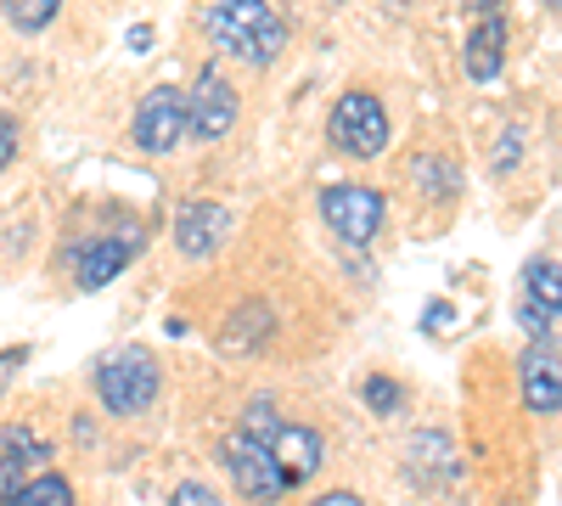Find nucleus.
Returning a JSON list of instances; mask_svg holds the SVG:
<instances>
[{"mask_svg":"<svg viewBox=\"0 0 562 506\" xmlns=\"http://www.w3.org/2000/svg\"><path fill=\"white\" fill-rule=\"evenodd\" d=\"M203 29L225 57H237L248 68H270L281 57V45H288V23L276 18L270 0H220V7L203 12Z\"/></svg>","mask_w":562,"mask_h":506,"instance_id":"nucleus-1","label":"nucleus"},{"mask_svg":"<svg viewBox=\"0 0 562 506\" xmlns=\"http://www.w3.org/2000/svg\"><path fill=\"white\" fill-rule=\"evenodd\" d=\"M158 389H164V372L147 349H119L97 366V394L113 417H140L158 400Z\"/></svg>","mask_w":562,"mask_h":506,"instance_id":"nucleus-2","label":"nucleus"},{"mask_svg":"<svg viewBox=\"0 0 562 506\" xmlns=\"http://www.w3.org/2000/svg\"><path fill=\"white\" fill-rule=\"evenodd\" d=\"M326 135H333V147L349 153V158H383V147H389V108L371 97V90H344L333 119H326Z\"/></svg>","mask_w":562,"mask_h":506,"instance_id":"nucleus-3","label":"nucleus"},{"mask_svg":"<svg viewBox=\"0 0 562 506\" xmlns=\"http://www.w3.org/2000/svg\"><path fill=\"white\" fill-rule=\"evenodd\" d=\"M321 220L333 225L349 248H366V243H378L383 220H389V203L371 187H326L321 192Z\"/></svg>","mask_w":562,"mask_h":506,"instance_id":"nucleus-4","label":"nucleus"},{"mask_svg":"<svg viewBox=\"0 0 562 506\" xmlns=\"http://www.w3.org/2000/svg\"><path fill=\"white\" fill-rule=\"evenodd\" d=\"M220 456H225V468H231V479H237V490H243L248 501H281V495L293 490L288 479H281V468H276V456H270V445H265L259 434H248V428H237V434H225Z\"/></svg>","mask_w":562,"mask_h":506,"instance_id":"nucleus-5","label":"nucleus"},{"mask_svg":"<svg viewBox=\"0 0 562 506\" xmlns=\"http://www.w3.org/2000/svg\"><path fill=\"white\" fill-rule=\"evenodd\" d=\"M130 135H135L140 153H158V158L175 153L180 135H186V90H175V85L147 90V97H140V108H135Z\"/></svg>","mask_w":562,"mask_h":506,"instance_id":"nucleus-6","label":"nucleus"},{"mask_svg":"<svg viewBox=\"0 0 562 506\" xmlns=\"http://www.w3.org/2000/svg\"><path fill=\"white\" fill-rule=\"evenodd\" d=\"M186 130L198 135V142H220V135L237 130V90L220 68H203L192 97H186Z\"/></svg>","mask_w":562,"mask_h":506,"instance_id":"nucleus-7","label":"nucleus"},{"mask_svg":"<svg viewBox=\"0 0 562 506\" xmlns=\"http://www.w3.org/2000/svg\"><path fill=\"white\" fill-rule=\"evenodd\" d=\"M265 439H270V456H276V468H281V479H288V484H304V479L321 473V434L315 428L276 423Z\"/></svg>","mask_w":562,"mask_h":506,"instance_id":"nucleus-8","label":"nucleus"},{"mask_svg":"<svg viewBox=\"0 0 562 506\" xmlns=\"http://www.w3.org/2000/svg\"><path fill=\"white\" fill-rule=\"evenodd\" d=\"M231 237V214L220 209V203H186L180 209V220H175V248L186 254V259H203V254H214L220 243Z\"/></svg>","mask_w":562,"mask_h":506,"instance_id":"nucleus-9","label":"nucleus"},{"mask_svg":"<svg viewBox=\"0 0 562 506\" xmlns=\"http://www.w3.org/2000/svg\"><path fill=\"white\" fill-rule=\"evenodd\" d=\"M135 254H140V232H119V237H97V243H85V254H79V288H85V293L108 288V282H113V276H119Z\"/></svg>","mask_w":562,"mask_h":506,"instance_id":"nucleus-10","label":"nucleus"},{"mask_svg":"<svg viewBox=\"0 0 562 506\" xmlns=\"http://www.w3.org/2000/svg\"><path fill=\"white\" fill-rule=\"evenodd\" d=\"M518 383H524V405L529 411H562V355H551V349H529L524 355V372H518Z\"/></svg>","mask_w":562,"mask_h":506,"instance_id":"nucleus-11","label":"nucleus"},{"mask_svg":"<svg viewBox=\"0 0 562 506\" xmlns=\"http://www.w3.org/2000/svg\"><path fill=\"white\" fill-rule=\"evenodd\" d=\"M506 63V18L501 12H484L473 23V34H467V79L473 85H490Z\"/></svg>","mask_w":562,"mask_h":506,"instance_id":"nucleus-12","label":"nucleus"},{"mask_svg":"<svg viewBox=\"0 0 562 506\" xmlns=\"http://www.w3.org/2000/svg\"><path fill=\"white\" fill-rule=\"evenodd\" d=\"M524 299H535L546 310H562V265L557 259H529L524 265Z\"/></svg>","mask_w":562,"mask_h":506,"instance_id":"nucleus-13","label":"nucleus"},{"mask_svg":"<svg viewBox=\"0 0 562 506\" xmlns=\"http://www.w3.org/2000/svg\"><path fill=\"white\" fill-rule=\"evenodd\" d=\"M0 18H7L18 34H45L57 18V0H0Z\"/></svg>","mask_w":562,"mask_h":506,"instance_id":"nucleus-14","label":"nucleus"},{"mask_svg":"<svg viewBox=\"0 0 562 506\" xmlns=\"http://www.w3.org/2000/svg\"><path fill=\"white\" fill-rule=\"evenodd\" d=\"M12 506H74V490H68V479H57V473H40V479H29V484L18 490Z\"/></svg>","mask_w":562,"mask_h":506,"instance_id":"nucleus-15","label":"nucleus"},{"mask_svg":"<svg viewBox=\"0 0 562 506\" xmlns=\"http://www.w3.org/2000/svg\"><path fill=\"white\" fill-rule=\"evenodd\" d=\"M23 468H29L23 456H12V450L0 456V506H12V501H18V490L29 484V473H23Z\"/></svg>","mask_w":562,"mask_h":506,"instance_id":"nucleus-16","label":"nucleus"},{"mask_svg":"<svg viewBox=\"0 0 562 506\" xmlns=\"http://www.w3.org/2000/svg\"><path fill=\"white\" fill-rule=\"evenodd\" d=\"M169 506H225V501H220V490H209L203 479H186V484L169 495Z\"/></svg>","mask_w":562,"mask_h":506,"instance_id":"nucleus-17","label":"nucleus"},{"mask_svg":"<svg viewBox=\"0 0 562 506\" xmlns=\"http://www.w3.org/2000/svg\"><path fill=\"white\" fill-rule=\"evenodd\" d=\"M366 405H371V411H400V389H394L389 378H371V383H366Z\"/></svg>","mask_w":562,"mask_h":506,"instance_id":"nucleus-18","label":"nucleus"},{"mask_svg":"<svg viewBox=\"0 0 562 506\" xmlns=\"http://www.w3.org/2000/svg\"><path fill=\"white\" fill-rule=\"evenodd\" d=\"M7 445H12V456H29V462H45V445H40L34 434H23V428H12V434H7Z\"/></svg>","mask_w":562,"mask_h":506,"instance_id":"nucleus-19","label":"nucleus"},{"mask_svg":"<svg viewBox=\"0 0 562 506\" xmlns=\"http://www.w3.org/2000/svg\"><path fill=\"white\" fill-rule=\"evenodd\" d=\"M23 360H29V349H7V355H0V394H7V383L23 372Z\"/></svg>","mask_w":562,"mask_h":506,"instance_id":"nucleus-20","label":"nucleus"},{"mask_svg":"<svg viewBox=\"0 0 562 506\" xmlns=\"http://www.w3.org/2000/svg\"><path fill=\"white\" fill-rule=\"evenodd\" d=\"M18 158V124L12 119H0V169H7Z\"/></svg>","mask_w":562,"mask_h":506,"instance_id":"nucleus-21","label":"nucleus"},{"mask_svg":"<svg viewBox=\"0 0 562 506\" xmlns=\"http://www.w3.org/2000/svg\"><path fill=\"white\" fill-rule=\"evenodd\" d=\"M518 147H524V135H501V153H495V169H512V158H518Z\"/></svg>","mask_w":562,"mask_h":506,"instance_id":"nucleus-22","label":"nucleus"},{"mask_svg":"<svg viewBox=\"0 0 562 506\" xmlns=\"http://www.w3.org/2000/svg\"><path fill=\"white\" fill-rule=\"evenodd\" d=\"M310 506H366V501L349 495V490H333V495H321V501H310Z\"/></svg>","mask_w":562,"mask_h":506,"instance_id":"nucleus-23","label":"nucleus"},{"mask_svg":"<svg viewBox=\"0 0 562 506\" xmlns=\"http://www.w3.org/2000/svg\"><path fill=\"white\" fill-rule=\"evenodd\" d=\"M422 321H428V327H450L456 310H450V304H428V315H422Z\"/></svg>","mask_w":562,"mask_h":506,"instance_id":"nucleus-24","label":"nucleus"},{"mask_svg":"<svg viewBox=\"0 0 562 506\" xmlns=\"http://www.w3.org/2000/svg\"><path fill=\"white\" fill-rule=\"evenodd\" d=\"M147 45H153V29H147V23L130 29V52H147Z\"/></svg>","mask_w":562,"mask_h":506,"instance_id":"nucleus-25","label":"nucleus"},{"mask_svg":"<svg viewBox=\"0 0 562 506\" xmlns=\"http://www.w3.org/2000/svg\"><path fill=\"white\" fill-rule=\"evenodd\" d=\"M467 7H484V12H495V7H501V0H467Z\"/></svg>","mask_w":562,"mask_h":506,"instance_id":"nucleus-26","label":"nucleus"},{"mask_svg":"<svg viewBox=\"0 0 562 506\" xmlns=\"http://www.w3.org/2000/svg\"><path fill=\"white\" fill-rule=\"evenodd\" d=\"M546 7H551V12H562V0H546Z\"/></svg>","mask_w":562,"mask_h":506,"instance_id":"nucleus-27","label":"nucleus"}]
</instances>
